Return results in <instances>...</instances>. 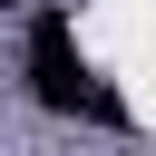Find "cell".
<instances>
[{"label": "cell", "instance_id": "obj_1", "mask_svg": "<svg viewBox=\"0 0 156 156\" xmlns=\"http://www.w3.org/2000/svg\"><path fill=\"white\" fill-rule=\"evenodd\" d=\"M20 78H29V98L49 107V117H88V88H98V68L78 58V20L49 0V10H29V49H20Z\"/></svg>", "mask_w": 156, "mask_h": 156}, {"label": "cell", "instance_id": "obj_2", "mask_svg": "<svg viewBox=\"0 0 156 156\" xmlns=\"http://www.w3.org/2000/svg\"><path fill=\"white\" fill-rule=\"evenodd\" d=\"M88 127H127V98H117V88H107V78H98V88H88Z\"/></svg>", "mask_w": 156, "mask_h": 156}, {"label": "cell", "instance_id": "obj_3", "mask_svg": "<svg viewBox=\"0 0 156 156\" xmlns=\"http://www.w3.org/2000/svg\"><path fill=\"white\" fill-rule=\"evenodd\" d=\"M0 10H20V0H0Z\"/></svg>", "mask_w": 156, "mask_h": 156}]
</instances>
